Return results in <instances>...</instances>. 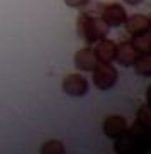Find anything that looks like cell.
<instances>
[{
	"mask_svg": "<svg viewBox=\"0 0 151 154\" xmlns=\"http://www.w3.org/2000/svg\"><path fill=\"white\" fill-rule=\"evenodd\" d=\"M77 31L83 41H87L88 44H93L107 36L109 26L102 20L99 12L97 14L95 12H82L77 19Z\"/></svg>",
	"mask_w": 151,
	"mask_h": 154,
	"instance_id": "obj_1",
	"label": "cell"
},
{
	"mask_svg": "<svg viewBox=\"0 0 151 154\" xmlns=\"http://www.w3.org/2000/svg\"><path fill=\"white\" fill-rule=\"evenodd\" d=\"M131 42H133L136 53H139V54H151V31L133 36Z\"/></svg>",
	"mask_w": 151,
	"mask_h": 154,
	"instance_id": "obj_10",
	"label": "cell"
},
{
	"mask_svg": "<svg viewBox=\"0 0 151 154\" xmlns=\"http://www.w3.org/2000/svg\"><path fill=\"white\" fill-rule=\"evenodd\" d=\"M75 66L80 71H93L97 66V58L92 48H83V49L77 51L75 54Z\"/></svg>",
	"mask_w": 151,
	"mask_h": 154,
	"instance_id": "obj_8",
	"label": "cell"
},
{
	"mask_svg": "<svg viewBox=\"0 0 151 154\" xmlns=\"http://www.w3.org/2000/svg\"><path fill=\"white\" fill-rule=\"evenodd\" d=\"M149 27H151V15H149Z\"/></svg>",
	"mask_w": 151,
	"mask_h": 154,
	"instance_id": "obj_17",
	"label": "cell"
},
{
	"mask_svg": "<svg viewBox=\"0 0 151 154\" xmlns=\"http://www.w3.org/2000/svg\"><path fill=\"white\" fill-rule=\"evenodd\" d=\"M63 91L70 97H83L88 91L87 78L80 73H71L63 80Z\"/></svg>",
	"mask_w": 151,
	"mask_h": 154,
	"instance_id": "obj_4",
	"label": "cell"
},
{
	"mask_svg": "<svg viewBox=\"0 0 151 154\" xmlns=\"http://www.w3.org/2000/svg\"><path fill=\"white\" fill-rule=\"evenodd\" d=\"M90 0H64V4L71 7V9H80V7H85Z\"/></svg>",
	"mask_w": 151,
	"mask_h": 154,
	"instance_id": "obj_14",
	"label": "cell"
},
{
	"mask_svg": "<svg viewBox=\"0 0 151 154\" xmlns=\"http://www.w3.org/2000/svg\"><path fill=\"white\" fill-rule=\"evenodd\" d=\"M126 4H129V5H139L143 2V0H124Z\"/></svg>",
	"mask_w": 151,
	"mask_h": 154,
	"instance_id": "obj_15",
	"label": "cell"
},
{
	"mask_svg": "<svg viewBox=\"0 0 151 154\" xmlns=\"http://www.w3.org/2000/svg\"><path fill=\"white\" fill-rule=\"evenodd\" d=\"M126 129H127V122L121 115H110L104 122V134L109 139H115V137L122 136L124 132H126Z\"/></svg>",
	"mask_w": 151,
	"mask_h": 154,
	"instance_id": "obj_7",
	"label": "cell"
},
{
	"mask_svg": "<svg viewBox=\"0 0 151 154\" xmlns=\"http://www.w3.org/2000/svg\"><path fill=\"white\" fill-rule=\"evenodd\" d=\"M93 53H95L97 63H112L115 59V42L104 37L100 41H97Z\"/></svg>",
	"mask_w": 151,
	"mask_h": 154,
	"instance_id": "obj_6",
	"label": "cell"
},
{
	"mask_svg": "<svg viewBox=\"0 0 151 154\" xmlns=\"http://www.w3.org/2000/svg\"><path fill=\"white\" fill-rule=\"evenodd\" d=\"M136 58H137V53L131 41H122L119 44H115V61L121 66H133Z\"/></svg>",
	"mask_w": 151,
	"mask_h": 154,
	"instance_id": "obj_5",
	"label": "cell"
},
{
	"mask_svg": "<svg viewBox=\"0 0 151 154\" xmlns=\"http://www.w3.org/2000/svg\"><path fill=\"white\" fill-rule=\"evenodd\" d=\"M146 98H148V105H151V86L148 88V91H146Z\"/></svg>",
	"mask_w": 151,
	"mask_h": 154,
	"instance_id": "obj_16",
	"label": "cell"
},
{
	"mask_svg": "<svg viewBox=\"0 0 151 154\" xmlns=\"http://www.w3.org/2000/svg\"><path fill=\"white\" fill-rule=\"evenodd\" d=\"M126 29L131 36H136V34H143L146 31H151L149 27V19L143 14H134L131 17L126 19Z\"/></svg>",
	"mask_w": 151,
	"mask_h": 154,
	"instance_id": "obj_9",
	"label": "cell"
},
{
	"mask_svg": "<svg viewBox=\"0 0 151 154\" xmlns=\"http://www.w3.org/2000/svg\"><path fill=\"white\" fill-rule=\"evenodd\" d=\"M137 120L144 127H151V105H143L137 112Z\"/></svg>",
	"mask_w": 151,
	"mask_h": 154,
	"instance_id": "obj_13",
	"label": "cell"
},
{
	"mask_svg": "<svg viewBox=\"0 0 151 154\" xmlns=\"http://www.w3.org/2000/svg\"><path fill=\"white\" fill-rule=\"evenodd\" d=\"M134 71L139 76H151V54H141L137 56L133 63Z\"/></svg>",
	"mask_w": 151,
	"mask_h": 154,
	"instance_id": "obj_11",
	"label": "cell"
},
{
	"mask_svg": "<svg viewBox=\"0 0 151 154\" xmlns=\"http://www.w3.org/2000/svg\"><path fill=\"white\" fill-rule=\"evenodd\" d=\"M99 15L109 27H119L127 19L124 7L119 4H100L99 5Z\"/></svg>",
	"mask_w": 151,
	"mask_h": 154,
	"instance_id": "obj_3",
	"label": "cell"
},
{
	"mask_svg": "<svg viewBox=\"0 0 151 154\" xmlns=\"http://www.w3.org/2000/svg\"><path fill=\"white\" fill-rule=\"evenodd\" d=\"M92 73H93V85L102 91L110 90L119 78L117 69L110 63H97V66L93 68Z\"/></svg>",
	"mask_w": 151,
	"mask_h": 154,
	"instance_id": "obj_2",
	"label": "cell"
},
{
	"mask_svg": "<svg viewBox=\"0 0 151 154\" xmlns=\"http://www.w3.org/2000/svg\"><path fill=\"white\" fill-rule=\"evenodd\" d=\"M41 154H66V147L61 140L51 139L41 146Z\"/></svg>",
	"mask_w": 151,
	"mask_h": 154,
	"instance_id": "obj_12",
	"label": "cell"
}]
</instances>
